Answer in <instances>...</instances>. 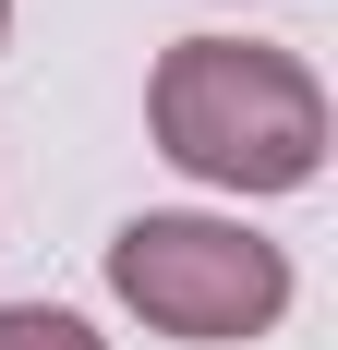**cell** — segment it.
Returning a JSON list of instances; mask_svg holds the SVG:
<instances>
[{
	"label": "cell",
	"mask_w": 338,
	"mask_h": 350,
	"mask_svg": "<svg viewBox=\"0 0 338 350\" xmlns=\"http://www.w3.org/2000/svg\"><path fill=\"white\" fill-rule=\"evenodd\" d=\"M0 36H12V0H0Z\"/></svg>",
	"instance_id": "4"
},
{
	"label": "cell",
	"mask_w": 338,
	"mask_h": 350,
	"mask_svg": "<svg viewBox=\"0 0 338 350\" xmlns=\"http://www.w3.org/2000/svg\"><path fill=\"white\" fill-rule=\"evenodd\" d=\"M109 290H121V314H145L157 338L230 350V338H266V326L290 314V254L254 242L242 217L145 206V217L109 230Z\"/></svg>",
	"instance_id": "2"
},
{
	"label": "cell",
	"mask_w": 338,
	"mask_h": 350,
	"mask_svg": "<svg viewBox=\"0 0 338 350\" xmlns=\"http://www.w3.org/2000/svg\"><path fill=\"white\" fill-rule=\"evenodd\" d=\"M145 133L205 193H302L326 170V85L254 36H181L145 72Z\"/></svg>",
	"instance_id": "1"
},
{
	"label": "cell",
	"mask_w": 338,
	"mask_h": 350,
	"mask_svg": "<svg viewBox=\"0 0 338 350\" xmlns=\"http://www.w3.org/2000/svg\"><path fill=\"white\" fill-rule=\"evenodd\" d=\"M0 350H109V338L61 302H0Z\"/></svg>",
	"instance_id": "3"
}]
</instances>
